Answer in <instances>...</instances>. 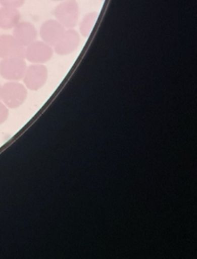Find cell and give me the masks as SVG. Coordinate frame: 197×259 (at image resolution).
<instances>
[{
	"instance_id": "10",
	"label": "cell",
	"mask_w": 197,
	"mask_h": 259,
	"mask_svg": "<svg viewBox=\"0 0 197 259\" xmlns=\"http://www.w3.org/2000/svg\"><path fill=\"white\" fill-rule=\"evenodd\" d=\"M21 14L17 9L3 7L0 8V28L4 29H13L18 24Z\"/></svg>"
},
{
	"instance_id": "2",
	"label": "cell",
	"mask_w": 197,
	"mask_h": 259,
	"mask_svg": "<svg viewBox=\"0 0 197 259\" xmlns=\"http://www.w3.org/2000/svg\"><path fill=\"white\" fill-rule=\"evenodd\" d=\"M54 16L65 29H73L79 22V4L76 0L62 1L55 9Z\"/></svg>"
},
{
	"instance_id": "3",
	"label": "cell",
	"mask_w": 197,
	"mask_h": 259,
	"mask_svg": "<svg viewBox=\"0 0 197 259\" xmlns=\"http://www.w3.org/2000/svg\"><path fill=\"white\" fill-rule=\"evenodd\" d=\"M27 65L23 58L3 59L0 62V75L10 81H19L23 79Z\"/></svg>"
},
{
	"instance_id": "14",
	"label": "cell",
	"mask_w": 197,
	"mask_h": 259,
	"mask_svg": "<svg viewBox=\"0 0 197 259\" xmlns=\"http://www.w3.org/2000/svg\"><path fill=\"white\" fill-rule=\"evenodd\" d=\"M52 1H54V2H62V1H64V0H52Z\"/></svg>"
},
{
	"instance_id": "6",
	"label": "cell",
	"mask_w": 197,
	"mask_h": 259,
	"mask_svg": "<svg viewBox=\"0 0 197 259\" xmlns=\"http://www.w3.org/2000/svg\"><path fill=\"white\" fill-rule=\"evenodd\" d=\"M80 41V34L77 31L73 29H65L63 35L53 48L58 55H70L77 50Z\"/></svg>"
},
{
	"instance_id": "16",
	"label": "cell",
	"mask_w": 197,
	"mask_h": 259,
	"mask_svg": "<svg viewBox=\"0 0 197 259\" xmlns=\"http://www.w3.org/2000/svg\"><path fill=\"white\" fill-rule=\"evenodd\" d=\"M101 1H104V0H101Z\"/></svg>"
},
{
	"instance_id": "4",
	"label": "cell",
	"mask_w": 197,
	"mask_h": 259,
	"mask_svg": "<svg viewBox=\"0 0 197 259\" xmlns=\"http://www.w3.org/2000/svg\"><path fill=\"white\" fill-rule=\"evenodd\" d=\"M54 48L42 40H36L26 47L25 58L35 64H44L52 59Z\"/></svg>"
},
{
	"instance_id": "15",
	"label": "cell",
	"mask_w": 197,
	"mask_h": 259,
	"mask_svg": "<svg viewBox=\"0 0 197 259\" xmlns=\"http://www.w3.org/2000/svg\"><path fill=\"white\" fill-rule=\"evenodd\" d=\"M1 88H2V86H1V85H0V92H1Z\"/></svg>"
},
{
	"instance_id": "11",
	"label": "cell",
	"mask_w": 197,
	"mask_h": 259,
	"mask_svg": "<svg viewBox=\"0 0 197 259\" xmlns=\"http://www.w3.org/2000/svg\"><path fill=\"white\" fill-rule=\"evenodd\" d=\"M98 14L97 12H90L85 15L79 23V34L83 37L87 38L90 36L94 27L98 20Z\"/></svg>"
},
{
	"instance_id": "1",
	"label": "cell",
	"mask_w": 197,
	"mask_h": 259,
	"mask_svg": "<svg viewBox=\"0 0 197 259\" xmlns=\"http://www.w3.org/2000/svg\"><path fill=\"white\" fill-rule=\"evenodd\" d=\"M27 97L26 87L17 81H10L1 88L0 99L8 108L20 107Z\"/></svg>"
},
{
	"instance_id": "12",
	"label": "cell",
	"mask_w": 197,
	"mask_h": 259,
	"mask_svg": "<svg viewBox=\"0 0 197 259\" xmlns=\"http://www.w3.org/2000/svg\"><path fill=\"white\" fill-rule=\"evenodd\" d=\"M24 4L25 0H0V5L12 8H20Z\"/></svg>"
},
{
	"instance_id": "7",
	"label": "cell",
	"mask_w": 197,
	"mask_h": 259,
	"mask_svg": "<svg viewBox=\"0 0 197 259\" xmlns=\"http://www.w3.org/2000/svg\"><path fill=\"white\" fill-rule=\"evenodd\" d=\"M26 47L16 40L13 36H0V58H25Z\"/></svg>"
},
{
	"instance_id": "8",
	"label": "cell",
	"mask_w": 197,
	"mask_h": 259,
	"mask_svg": "<svg viewBox=\"0 0 197 259\" xmlns=\"http://www.w3.org/2000/svg\"><path fill=\"white\" fill-rule=\"evenodd\" d=\"M65 29L57 20H48L42 23L39 29V35L42 41L54 47Z\"/></svg>"
},
{
	"instance_id": "13",
	"label": "cell",
	"mask_w": 197,
	"mask_h": 259,
	"mask_svg": "<svg viewBox=\"0 0 197 259\" xmlns=\"http://www.w3.org/2000/svg\"><path fill=\"white\" fill-rule=\"evenodd\" d=\"M9 114H10V111L8 107L2 101H0V125L7 121Z\"/></svg>"
},
{
	"instance_id": "9",
	"label": "cell",
	"mask_w": 197,
	"mask_h": 259,
	"mask_svg": "<svg viewBox=\"0 0 197 259\" xmlns=\"http://www.w3.org/2000/svg\"><path fill=\"white\" fill-rule=\"evenodd\" d=\"M13 36L23 47L36 40L38 32L36 27L29 22H20L13 28Z\"/></svg>"
},
{
	"instance_id": "5",
	"label": "cell",
	"mask_w": 197,
	"mask_h": 259,
	"mask_svg": "<svg viewBox=\"0 0 197 259\" xmlns=\"http://www.w3.org/2000/svg\"><path fill=\"white\" fill-rule=\"evenodd\" d=\"M23 79L28 89L38 91L46 83L48 70L45 65L33 63L27 67Z\"/></svg>"
}]
</instances>
